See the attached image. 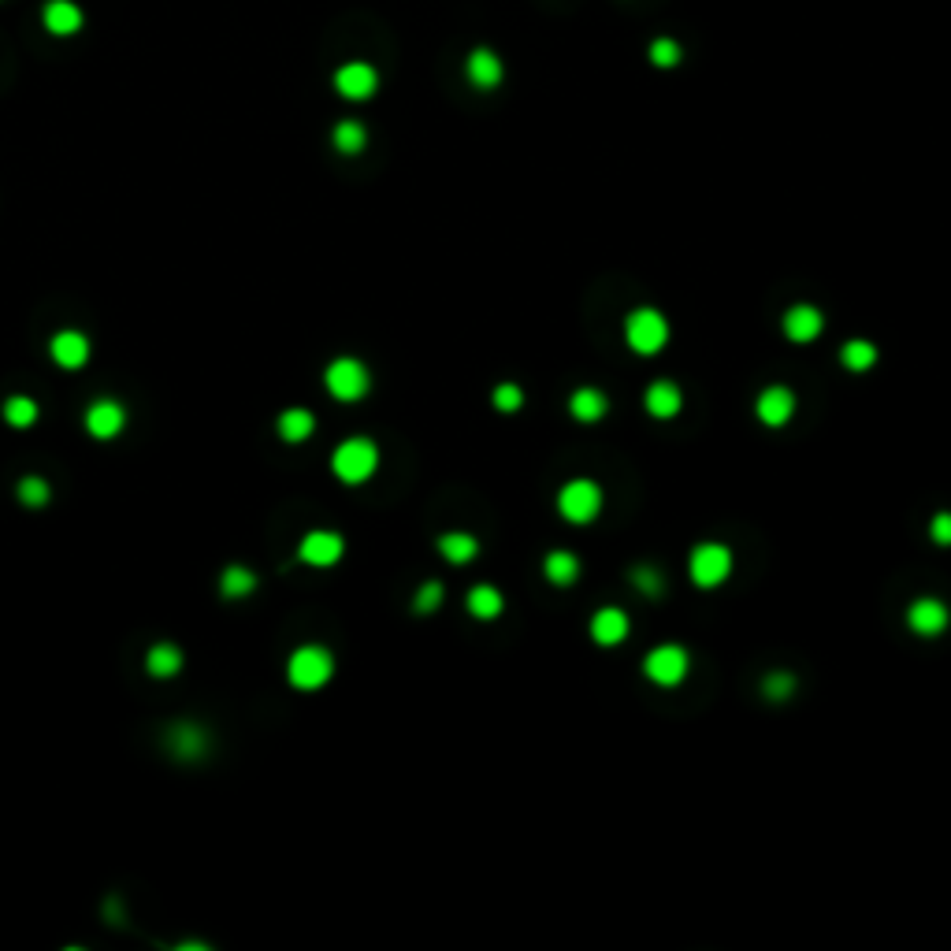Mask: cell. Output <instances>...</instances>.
Here are the masks:
<instances>
[{
  "mask_svg": "<svg viewBox=\"0 0 951 951\" xmlns=\"http://www.w3.org/2000/svg\"><path fill=\"white\" fill-rule=\"evenodd\" d=\"M606 409H610V402H606V394L595 391V387H580V391L569 398V413H573L576 420H584V424L602 420L606 417Z\"/></svg>",
  "mask_w": 951,
  "mask_h": 951,
  "instance_id": "cell-19",
  "label": "cell"
},
{
  "mask_svg": "<svg viewBox=\"0 0 951 951\" xmlns=\"http://www.w3.org/2000/svg\"><path fill=\"white\" fill-rule=\"evenodd\" d=\"M543 573H547L550 584L569 587L576 576H580V561H576L569 550H554V554H547V561H543Z\"/></svg>",
  "mask_w": 951,
  "mask_h": 951,
  "instance_id": "cell-21",
  "label": "cell"
},
{
  "mask_svg": "<svg viewBox=\"0 0 951 951\" xmlns=\"http://www.w3.org/2000/svg\"><path fill=\"white\" fill-rule=\"evenodd\" d=\"M469 613L472 617H480V621H495L498 613H502V595H498V587H472L469 591Z\"/></svg>",
  "mask_w": 951,
  "mask_h": 951,
  "instance_id": "cell-24",
  "label": "cell"
},
{
  "mask_svg": "<svg viewBox=\"0 0 951 951\" xmlns=\"http://www.w3.org/2000/svg\"><path fill=\"white\" fill-rule=\"evenodd\" d=\"M4 417H8L12 428H30V424L38 420V402H30V398H8V402H4Z\"/></svg>",
  "mask_w": 951,
  "mask_h": 951,
  "instance_id": "cell-28",
  "label": "cell"
},
{
  "mask_svg": "<svg viewBox=\"0 0 951 951\" xmlns=\"http://www.w3.org/2000/svg\"><path fill=\"white\" fill-rule=\"evenodd\" d=\"M19 498H23V506L41 509L49 502V483L41 480V476H27V480L19 483Z\"/></svg>",
  "mask_w": 951,
  "mask_h": 951,
  "instance_id": "cell-29",
  "label": "cell"
},
{
  "mask_svg": "<svg viewBox=\"0 0 951 951\" xmlns=\"http://www.w3.org/2000/svg\"><path fill=\"white\" fill-rule=\"evenodd\" d=\"M521 405H524L521 387H513V383H502V387H495V409H502V413H513V409H521Z\"/></svg>",
  "mask_w": 951,
  "mask_h": 951,
  "instance_id": "cell-32",
  "label": "cell"
},
{
  "mask_svg": "<svg viewBox=\"0 0 951 951\" xmlns=\"http://www.w3.org/2000/svg\"><path fill=\"white\" fill-rule=\"evenodd\" d=\"M558 509H561V517H565V521H573V524L595 521V517H599V509H602L599 483H591V480L565 483V487H561V495H558Z\"/></svg>",
  "mask_w": 951,
  "mask_h": 951,
  "instance_id": "cell-4",
  "label": "cell"
},
{
  "mask_svg": "<svg viewBox=\"0 0 951 951\" xmlns=\"http://www.w3.org/2000/svg\"><path fill=\"white\" fill-rule=\"evenodd\" d=\"M632 584H636L643 595H651V599H654V595L662 591V576H658V569H654V565H639L636 573H632Z\"/></svg>",
  "mask_w": 951,
  "mask_h": 951,
  "instance_id": "cell-31",
  "label": "cell"
},
{
  "mask_svg": "<svg viewBox=\"0 0 951 951\" xmlns=\"http://www.w3.org/2000/svg\"><path fill=\"white\" fill-rule=\"evenodd\" d=\"M316 420L309 409H287L283 417H279V435L287 439V443H305L309 435H313Z\"/></svg>",
  "mask_w": 951,
  "mask_h": 951,
  "instance_id": "cell-23",
  "label": "cell"
},
{
  "mask_svg": "<svg viewBox=\"0 0 951 951\" xmlns=\"http://www.w3.org/2000/svg\"><path fill=\"white\" fill-rule=\"evenodd\" d=\"M253 587H257V576L249 573L246 565H231L223 573V595L227 599H246V595H253Z\"/></svg>",
  "mask_w": 951,
  "mask_h": 951,
  "instance_id": "cell-26",
  "label": "cell"
},
{
  "mask_svg": "<svg viewBox=\"0 0 951 951\" xmlns=\"http://www.w3.org/2000/svg\"><path fill=\"white\" fill-rule=\"evenodd\" d=\"M651 60L658 67H677L680 64V45L673 38H658L651 45Z\"/></svg>",
  "mask_w": 951,
  "mask_h": 951,
  "instance_id": "cell-30",
  "label": "cell"
},
{
  "mask_svg": "<svg viewBox=\"0 0 951 951\" xmlns=\"http://www.w3.org/2000/svg\"><path fill=\"white\" fill-rule=\"evenodd\" d=\"M821 327H825V320H821V313L810 309V305H795V309H788V316H784V335L792 342L818 339Z\"/></svg>",
  "mask_w": 951,
  "mask_h": 951,
  "instance_id": "cell-16",
  "label": "cell"
},
{
  "mask_svg": "<svg viewBox=\"0 0 951 951\" xmlns=\"http://www.w3.org/2000/svg\"><path fill=\"white\" fill-rule=\"evenodd\" d=\"M324 383L339 402H357V398L368 394V383H372V379H368V368L361 365L357 357H339L335 365L327 368Z\"/></svg>",
  "mask_w": 951,
  "mask_h": 951,
  "instance_id": "cell-5",
  "label": "cell"
},
{
  "mask_svg": "<svg viewBox=\"0 0 951 951\" xmlns=\"http://www.w3.org/2000/svg\"><path fill=\"white\" fill-rule=\"evenodd\" d=\"M907 625L918 632V636H940L948 628V606L937 599H918L907 610Z\"/></svg>",
  "mask_w": 951,
  "mask_h": 951,
  "instance_id": "cell-12",
  "label": "cell"
},
{
  "mask_svg": "<svg viewBox=\"0 0 951 951\" xmlns=\"http://www.w3.org/2000/svg\"><path fill=\"white\" fill-rule=\"evenodd\" d=\"M643 405H647V413H651L654 420H673L680 413L684 398H680L677 383L658 379V383H651V387H647V398H643Z\"/></svg>",
  "mask_w": 951,
  "mask_h": 951,
  "instance_id": "cell-14",
  "label": "cell"
},
{
  "mask_svg": "<svg viewBox=\"0 0 951 951\" xmlns=\"http://www.w3.org/2000/svg\"><path fill=\"white\" fill-rule=\"evenodd\" d=\"M465 75H469L472 86H480V90H495L498 82H502V60H498V53H491V49H472L469 60H465Z\"/></svg>",
  "mask_w": 951,
  "mask_h": 951,
  "instance_id": "cell-13",
  "label": "cell"
},
{
  "mask_svg": "<svg viewBox=\"0 0 951 951\" xmlns=\"http://www.w3.org/2000/svg\"><path fill=\"white\" fill-rule=\"evenodd\" d=\"M331 673H335V658H331L324 647H301V651H294V658H290L287 665L290 684L301 691L324 688L327 680H331Z\"/></svg>",
  "mask_w": 951,
  "mask_h": 951,
  "instance_id": "cell-2",
  "label": "cell"
},
{
  "mask_svg": "<svg viewBox=\"0 0 951 951\" xmlns=\"http://www.w3.org/2000/svg\"><path fill=\"white\" fill-rule=\"evenodd\" d=\"M591 636H595V643H602V647H617V643L628 636V617L617 610V606L599 610L595 621H591Z\"/></svg>",
  "mask_w": 951,
  "mask_h": 951,
  "instance_id": "cell-17",
  "label": "cell"
},
{
  "mask_svg": "<svg viewBox=\"0 0 951 951\" xmlns=\"http://www.w3.org/2000/svg\"><path fill=\"white\" fill-rule=\"evenodd\" d=\"M439 554H443L450 565H469V561L480 554V543H476V535L469 532H446L439 535Z\"/></svg>",
  "mask_w": 951,
  "mask_h": 951,
  "instance_id": "cell-20",
  "label": "cell"
},
{
  "mask_svg": "<svg viewBox=\"0 0 951 951\" xmlns=\"http://www.w3.org/2000/svg\"><path fill=\"white\" fill-rule=\"evenodd\" d=\"M41 19H45V27L53 30V34H60V38L75 34V30L82 27L79 4H71V0H49L45 12H41Z\"/></svg>",
  "mask_w": 951,
  "mask_h": 951,
  "instance_id": "cell-18",
  "label": "cell"
},
{
  "mask_svg": "<svg viewBox=\"0 0 951 951\" xmlns=\"http://www.w3.org/2000/svg\"><path fill=\"white\" fill-rule=\"evenodd\" d=\"M688 573L699 587H721L732 573V550L721 543H703L691 550Z\"/></svg>",
  "mask_w": 951,
  "mask_h": 951,
  "instance_id": "cell-3",
  "label": "cell"
},
{
  "mask_svg": "<svg viewBox=\"0 0 951 951\" xmlns=\"http://www.w3.org/2000/svg\"><path fill=\"white\" fill-rule=\"evenodd\" d=\"M123 424H127V413H123V405L119 402H93L90 409H86V428H90V435H97V439H116L119 431H123Z\"/></svg>",
  "mask_w": 951,
  "mask_h": 951,
  "instance_id": "cell-11",
  "label": "cell"
},
{
  "mask_svg": "<svg viewBox=\"0 0 951 951\" xmlns=\"http://www.w3.org/2000/svg\"><path fill=\"white\" fill-rule=\"evenodd\" d=\"M439 602H443V584H424V587H420V595H417V610L420 613L435 610Z\"/></svg>",
  "mask_w": 951,
  "mask_h": 951,
  "instance_id": "cell-35",
  "label": "cell"
},
{
  "mask_svg": "<svg viewBox=\"0 0 951 951\" xmlns=\"http://www.w3.org/2000/svg\"><path fill=\"white\" fill-rule=\"evenodd\" d=\"M762 691H766V699H788L795 691V677L792 673H773V677L762 684Z\"/></svg>",
  "mask_w": 951,
  "mask_h": 951,
  "instance_id": "cell-33",
  "label": "cell"
},
{
  "mask_svg": "<svg viewBox=\"0 0 951 951\" xmlns=\"http://www.w3.org/2000/svg\"><path fill=\"white\" fill-rule=\"evenodd\" d=\"M90 357V339L82 331H60L53 339V361L60 368H82Z\"/></svg>",
  "mask_w": 951,
  "mask_h": 951,
  "instance_id": "cell-15",
  "label": "cell"
},
{
  "mask_svg": "<svg viewBox=\"0 0 951 951\" xmlns=\"http://www.w3.org/2000/svg\"><path fill=\"white\" fill-rule=\"evenodd\" d=\"M643 673L658 684V688H677L680 680H684V673H688V654H684V647H654L651 654H647V662H643Z\"/></svg>",
  "mask_w": 951,
  "mask_h": 951,
  "instance_id": "cell-7",
  "label": "cell"
},
{
  "mask_svg": "<svg viewBox=\"0 0 951 951\" xmlns=\"http://www.w3.org/2000/svg\"><path fill=\"white\" fill-rule=\"evenodd\" d=\"M929 535H933V543H940V547H951V513H937L933 524H929Z\"/></svg>",
  "mask_w": 951,
  "mask_h": 951,
  "instance_id": "cell-34",
  "label": "cell"
},
{
  "mask_svg": "<svg viewBox=\"0 0 951 951\" xmlns=\"http://www.w3.org/2000/svg\"><path fill=\"white\" fill-rule=\"evenodd\" d=\"M840 361H844V368H851V372H866V368L877 361V350H873L870 342H847L844 350H840Z\"/></svg>",
  "mask_w": 951,
  "mask_h": 951,
  "instance_id": "cell-27",
  "label": "cell"
},
{
  "mask_svg": "<svg viewBox=\"0 0 951 951\" xmlns=\"http://www.w3.org/2000/svg\"><path fill=\"white\" fill-rule=\"evenodd\" d=\"M301 561L305 565H316V569H327L342 558V535L339 532H309L301 539Z\"/></svg>",
  "mask_w": 951,
  "mask_h": 951,
  "instance_id": "cell-9",
  "label": "cell"
},
{
  "mask_svg": "<svg viewBox=\"0 0 951 951\" xmlns=\"http://www.w3.org/2000/svg\"><path fill=\"white\" fill-rule=\"evenodd\" d=\"M755 413L762 424H769V428H781V424H788L795 413V394L788 391V387H766V391L758 394L755 402Z\"/></svg>",
  "mask_w": 951,
  "mask_h": 951,
  "instance_id": "cell-10",
  "label": "cell"
},
{
  "mask_svg": "<svg viewBox=\"0 0 951 951\" xmlns=\"http://www.w3.org/2000/svg\"><path fill=\"white\" fill-rule=\"evenodd\" d=\"M145 669H149L153 677H175V673L183 669V651L171 647V643H157V647L149 651V658H145Z\"/></svg>",
  "mask_w": 951,
  "mask_h": 951,
  "instance_id": "cell-22",
  "label": "cell"
},
{
  "mask_svg": "<svg viewBox=\"0 0 951 951\" xmlns=\"http://www.w3.org/2000/svg\"><path fill=\"white\" fill-rule=\"evenodd\" d=\"M331 138H335V149H339V153H346V157L361 153V149H365V142H368L365 127H361L357 119H342Z\"/></svg>",
  "mask_w": 951,
  "mask_h": 951,
  "instance_id": "cell-25",
  "label": "cell"
},
{
  "mask_svg": "<svg viewBox=\"0 0 951 951\" xmlns=\"http://www.w3.org/2000/svg\"><path fill=\"white\" fill-rule=\"evenodd\" d=\"M379 465V450L372 439H346L331 457V469L342 483H365Z\"/></svg>",
  "mask_w": 951,
  "mask_h": 951,
  "instance_id": "cell-1",
  "label": "cell"
},
{
  "mask_svg": "<svg viewBox=\"0 0 951 951\" xmlns=\"http://www.w3.org/2000/svg\"><path fill=\"white\" fill-rule=\"evenodd\" d=\"M376 86H379V75L372 64L353 60V64H342L339 71H335V90H339L346 101H368V97L376 93Z\"/></svg>",
  "mask_w": 951,
  "mask_h": 951,
  "instance_id": "cell-8",
  "label": "cell"
},
{
  "mask_svg": "<svg viewBox=\"0 0 951 951\" xmlns=\"http://www.w3.org/2000/svg\"><path fill=\"white\" fill-rule=\"evenodd\" d=\"M625 335H628V346L636 353H658L665 342H669V324L662 320V313L639 309V313L628 316Z\"/></svg>",
  "mask_w": 951,
  "mask_h": 951,
  "instance_id": "cell-6",
  "label": "cell"
}]
</instances>
